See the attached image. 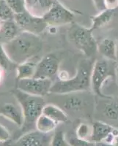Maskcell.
<instances>
[{"mask_svg":"<svg viewBox=\"0 0 118 146\" xmlns=\"http://www.w3.org/2000/svg\"><path fill=\"white\" fill-rule=\"evenodd\" d=\"M48 135L36 129L28 131L8 146H46L52 139Z\"/></svg>","mask_w":118,"mask_h":146,"instance_id":"cell-12","label":"cell"},{"mask_svg":"<svg viewBox=\"0 0 118 146\" xmlns=\"http://www.w3.org/2000/svg\"><path fill=\"white\" fill-rule=\"evenodd\" d=\"M67 141L70 146H96L95 143L90 140L78 138L76 136L70 137L67 139Z\"/></svg>","mask_w":118,"mask_h":146,"instance_id":"cell-27","label":"cell"},{"mask_svg":"<svg viewBox=\"0 0 118 146\" xmlns=\"http://www.w3.org/2000/svg\"><path fill=\"white\" fill-rule=\"evenodd\" d=\"M98 52L103 58L116 62V42L110 38H105L98 43Z\"/></svg>","mask_w":118,"mask_h":146,"instance_id":"cell-19","label":"cell"},{"mask_svg":"<svg viewBox=\"0 0 118 146\" xmlns=\"http://www.w3.org/2000/svg\"><path fill=\"white\" fill-rule=\"evenodd\" d=\"M116 10H112L106 9V10L100 12L98 15L91 16L90 18L92 21V25L90 27V29L94 32L95 30L108 25L115 18Z\"/></svg>","mask_w":118,"mask_h":146,"instance_id":"cell-17","label":"cell"},{"mask_svg":"<svg viewBox=\"0 0 118 146\" xmlns=\"http://www.w3.org/2000/svg\"><path fill=\"white\" fill-rule=\"evenodd\" d=\"M2 21L0 20V29H1V27H2Z\"/></svg>","mask_w":118,"mask_h":146,"instance_id":"cell-37","label":"cell"},{"mask_svg":"<svg viewBox=\"0 0 118 146\" xmlns=\"http://www.w3.org/2000/svg\"><path fill=\"white\" fill-rule=\"evenodd\" d=\"M93 33L90 28H86L75 22L71 23L68 31V40L88 58H93L98 52V43Z\"/></svg>","mask_w":118,"mask_h":146,"instance_id":"cell-5","label":"cell"},{"mask_svg":"<svg viewBox=\"0 0 118 146\" xmlns=\"http://www.w3.org/2000/svg\"><path fill=\"white\" fill-rule=\"evenodd\" d=\"M14 21L22 31L36 35L43 33L48 27L43 18L34 16L27 10L21 13L15 14Z\"/></svg>","mask_w":118,"mask_h":146,"instance_id":"cell-9","label":"cell"},{"mask_svg":"<svg viewBox=\"0 0 118 146\" xmlns=\"http://www.w3.org/2000/svg\"><path fill=\"white\" fill-rule=\"evenodd\" d=\"M95 61L93 58H84L78 62L76 73L65 81L57 80L53 83L50 94H67L91 88V74Z\"/></svg>","mask_w":118,"mask_h":146,"instance_id":"cell-2","label":"cell"},{"mask_svg":"<svg viewBox=\"0 0 118 146\" xmlns=\"http://www.w3.org/2000/svg\"><path fill=\"white\" fill-rule=\"evenodd\" d=\"M68 141L65 137V133L62 131H55L52 136L49 146H68Z\"/></svg>","mask_w":118,"mask_h":146,"instance_id":"cell-24","label":"cell"},{"mask_svg":"<svg viewBox=\"0 0 118 146\" xmlns=\"http://www.w3.org/2000/svg\"><path fill=\"white\" fill-rule=\"evenodd\" d=\"M116 56H117V60L116 62L118 64V40L116 42Z\"/></svg>","mask_w":118,"mask_h":146,"instance_id":"cell-34","label":"cell"},{"mask_svg":"<svg viewBox=\"0 0 118 146\" xmlns=\"http://www.w3.org/2000/svg\"><path fill=\"white\" fill-rule=\"evenodd\" d=\"M9 7L15 14L26 11L25 0H5Z\"/></svg>","mask_w":118,"mask_h":146,"instance_id":"cell-26","label":"cell"},{"mask_svg":"<svg viewBox=\"0 0 118 146\" xmlns=\"http://www.w3.org/2000/svg\"><path fill=\"white\" fill-rule=\"evenodd\" d=\"M14 13L5 0H0V20L2 21L14 20Z\"/></svg>","mask_w":118,"mask_h":146,"instance_id":"cell-23","label":"cell"},{"mask_svg":"<svg viewBox=\"0 0 118 146\" xmlns=\"http://www.w3.org/2000/svg\"><path fill=\"white\" fill-rule=\"evenodd\" d=\"M57 123L47 117L45 115L41 114L37 119L35 123V129L44 134H49L55 130Z\"/></svg>","mask_w":118,"mask_h":146,"instance_id":"cell-21","label":"cell"},{"mask_svg":"<svg viewBox=\"0 0 118 146\" xmlns=\"http://www.w3.org/2000/svg\"><path fill=\"white\" fill-rule=\"evenodd\" d=\"M52 85L53 81L52 80L33 77L28 79L16 80L15 88L30 95L44 97L50 94Z\"/></svg>","mask_w":118,"mask_h":146,"instance_id":"cell-8","label":"cell"},{"mask_svg":"<svg viewBox=\"0 0 118 146\" xmlns=\"http://www.w3.org/2000/svg\"><path fill=\"white\" fill-rule=\"evenodd\" d=\"M56 0H25V8L29 13L43 18L52 8Z\"/></svg>","mask_w":118,"mask_h":146,"instance_id":"cell-15","label":"cell"},{"mask_svg":"<svg viewBox=\"0 0 118 146\" xmlns=\"http://www.w3.org/2000/svg\"><path fill=\"white\" fill-rule=\"evenodd\" d=\"M112 143H113L115 146H118V135L115 137V139H114V141Z\"/></svg>","mask_w":118,"mask_h":146,"instance_id":"cell-33","label":"cell"},{"mask_svg":"<svg viewBox=\"0 0 118 146\" xmlns=\"http://www.w3.org/2000/svg\"><path fill=\"white\" fill-rule=\"evenodd\" d=\"M12 93L23 113L24 121L22 129L26 132L33 131L37 119L42 114L46 105L45 100L43 97L30 95L16 88L12 91Z\"/></svg>","mask_w":118,"mask_h":146,"instance_id":"cell-3","label":"cell"},{"mask_svg":"<svg viewBox=\"0 0 118 146\" xmlns=\"http://www.w3.org/2000/svg\"><path fill=\"white\" fill-rule=\"evenodd\" d=\"M43 46L39 35L23 31L13 40L3 44L9 58L17 65L29 62L41 51Z\"/></svg>","mask_w":118,"mask_h":146,"instance_id":"cell-1","label":"cell"},{"mask_svg":"<svg viewBox=\"0 0 118 146\" xmlns=\"http://www.w3.org/2000/svg\"><path fill=\"white\" fill-rule=\"evenodd\" d=\"M57 76L59 78V80H61V81H65V80H68L70 78L68 72L65 71V70L59 72Z\"/></svg>","mask_w":118,"mask_h":146,"instance_id":"cell-31","label":"cell"},{"mask_svg":"<svg viewBox=\"0 0 118 146\" xmlns=\"http://www.w3.org/2000/svg\"><path fill=\"white\" fill-rule=\"evenodd\" d=\"M3 71L4 70L0 67V82L2 81V77H3Z\"/></svg>","mask_w":118,"mask_h":146,"instance_id":"cell-35","label":"cell"},{"mask_svg":"<svg viewBox=\"0 0 118 146\" xmlns=\"http://www.w3.org/2000/svg\"><path fill=\"white\" fill-rule=\"evenodd\" d=\"M60 60L54 53H48L36 64L34 78L52 80L60 72Z\"/></svg>","mask_w":118,"mask_h":146,"instance_id":"cell-10","label":"cell"},{"mask_svg":"<svg viewBox=\"0 0 118 146\" xmlns=\"http://www.w3.org/2000/svg\"><path fill=\"white\" fill-rule=\"evenodd\" d=\"M10 134L7 128L0 124V143H6L10 139Z\"/></svg>","mask_w":118,"mask_h":146,"instance_id":"cell-28","label":"cell"},{"mask_svg":"<svg viewBox=\"0 0 118 146\" xmlns=\"http://www.w3.org/2000/svg\"><path fill=\"white\" fill-rule=\"evenodd\" d=\"M94 5H95V8L97 9L99 13L103 10H106V7H105V4L104 2L105 0H93Z\"/></svg>","mask_w":118,"mask_h":146,"instance_id":"cell-30","label":"cell"},{"mask_svg":"<svg viewBox=\"0 0 118 146\" xmlns=\"http://www.w3.org/2000/svg\"><path fill=\"white\" fill-rule=\"evenodd\" d=\"M92 134V126L90 127L88 124L85 123H81L76 128V135L78 138L90 140Z\"/></svg>","mask_w":118,"mask_h":146,"instance_id":"cell-25","label":"cell"},{"mask_svg":"<svg viewBox=\"0 0 118 146\" xmlns=\"http://www.w3.org/2000/svg\"><path fill=\"white\" fill-rule=\"evenodd\" d=\"M36 64L32 62H27L18 64L16 70V80L33 78L35 75Z\"/></svg>","mask_w":118,"mask_h":146,"instance_id":"cell-20","label":"cell"},{"mask_svg":"<svg viewBox=\"0 0 118 146\" xmlns=\"http://www.w3.org/2000/svg\"><path fill=\"white\" fill-rule=\"evenodd\" d=\"M95 109L103 119L101 121L114 127L118 126V102L117 100H114L112 97L106 99L105 101L98 104Z\"/></svg>","mask_w":118,"mask_h":146,"instance_id":"cell-11","label":"cell"},{"mask_svg":"<svg viewBox=\"0 0 118 146\" xmlns=\"http://www.w3.org/2000/svg\"><path fill=\"white\" fill-rule=\"evenodd\" d=\"M0 116L11 121L19 127H22L23 124L24 119L21 108L12 103H5L0 106Z\"/></svg>","mask_w":118,"mask_h":146,"instance_id":"cell-14","label":"cell"},{"mask_svg":"<svg viewBox=\"0 0 118 146\" xmlns=\"http://www.w3.org/2000/svg\"><path fill=\"white\" fill-rule=\"evenodd\" d=\"M42 114L46 115L57 123H65L68 121V114L60 106L54 104H46Z\"/></svg>","mask_w":118,"mask_h":146,"instance_id":"cell-18","label":"cell"},{"mask_svg":"<svg viewBox=\"0 0 118 146\" xmlns=\"http://www.w3.org/2000/svg\"><path fill=\"white\" fill-rule=\"evenodd\" d=\"M75 13L65 7L58 0H56L52 8L44 15L45 20L48 27H60L71 24L74 22Z\"/></svg>","mask_w":118,"mask_h":146,"instance_id":"cell-7","label":"cell"},{"mask_svg":"<svg viewBox=\"0 0 118 146\" xmlns=\"http://www.w3.org/2000/svg\"><path fill=\"white\" fill-rule=\"evenodd\" d=\"M96 146H115L113 143H108L106 142H100V143H95Z\"/></svg>","mask_w":118,"mask_h":146,"instance_id":"cell-32","label":"cell"},{"mask_svg":"<svg viewBox=\"0 0 118 146\" xmlns=\"http://www.w3.org/2000/svg\"><path fill=\"white\" fill-rule=\"evenodd\" d=\"M57 95L61 96L60 107L68 115L90 116L95 112V100L89 91Z\"/></svg>","mask_w":118,"mask_h":146,"instance_id":"cell-4","label":"cell"},{"mask_svg":"<svg viewBox=\"0 0 118 146\" xmlns=\"http://www.w3.org/2000/svg\"><path fill=\"white\" fill-rule=\"evenodd\" d=\"M117 62L103 58L95 61L91 74V89L93 93L101 98H109L102 92V87L109 78H116Z\"/></svg>","mask_w":118,"mask_h":146,"instance_id":"cell-6","label":"cell"},{"mask_svg":"<svg viewBox=\"0 0 118 146\" xmlns=\"http://www.w3.org/2000/svg\"><path fill=\"white\" fill-rule=\"evenodd\" d=\"M104 4L107 10H115L118 9V0H105Z\"/></svg>","mask_w":118,"mask_h":146,"instance_id":"cell-29","label":"cell"},{"mask_svg":"<svg viewBox=\"0 0 118 146\" xmlns=\"http://www.w3.org/2000/svg\"><path fill=\"white\" fill-rule=\"evenodd\" d=\"M21 32L22 30L14 20L2 21L0 29V42L2 45L7 43L16 37Z\"/></svg>","mask_w":118,"mask_h":146,"instance_id":"cell-16","label":"cell"},{"mask_svg":"<svg viewBox=\"0 0 118 146\" xmlns=\"http://www.w3.org/2000/svg\"><path fill=\"white\" fill-rule=\"evenodd\" d=\"M17 64L12 62L9 56H7V53L5 51L3 45L0 42V67L3 70H13L16 68Z\"/></svg>","mask_w":118,"mask_h":146,"instance_id":"cell-22","label":"cell"},{"mask_svg":"<svg viewBox=\"0 0 118 146\" xmlns=\"http://www.w3.org/2000/svg\"><path fill=\"white\" fill-rule=\"evenodd\" d=\"M116 79H117V81L118 83V64L117 66V70H116Z\"/></svg>","mask_w":118,"mask_h":146,"instance_id":"cell-36","label":"cell"},{"mask_svg":"<svg viewBox=\"0 0 118 146\" xmlns=\"http://www.w3.org/2000/svg\"><path fill=\"white\" fill-rule=\"evenodd\" d=\"M114 132H118L116 128L101 121H95L92 126L90 141L94 143L104 141L107 137Z\"/></svg>","mask_w":118,"mask_h":146,"instance_id":"cell-13","label":"cell"}]
</instances>
